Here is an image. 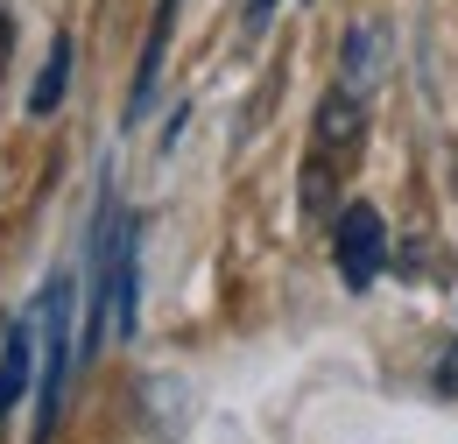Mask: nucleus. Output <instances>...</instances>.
<instances>
[{
  "instance_id": "f257e3e1",
  "label": "nucleus",
  "mask_w": 458,
  "mask_h": 444,
  "mask_svg": "<svg viewBox=\"0 0 458 444\" xmlns=\"http://www.w3.org/2000/svg\"><path fill=\"white\" fill-rule=\"evenodd\" d=\"M71 311H78V282L57 276L43 289V311H36V367H43V388H36V444L57 438L64 416V381H71Z\"/></svg>"
},
{
  "instance_id": "f03ea898",
  "label": "nucleus",
  "mask_w": 458,
  "mask_h": 444,
  "mask_svg": "<svg viewBox=\"0 0 458 444\" xmlns=\"http://www.w3.org/2000/svg\"><path fill=\"white\" fill-rule=\"evenodd\" d=\"M332 254H339L345 289H374V276L388 269V226H381V212H374V205H345Z\"/></svg>"
},
{
  "instance_id": "7ed1b4c3",
  "label": "nucleus",
  "mask_w": 458,
  "mask_h": 444,
  "mask_svg": "<svg viewBox=\"0 0 458 444\" xmlns=\"http://www.w3.org/2000/svg\"><path fill=\"white\" fill-rule=\"evenodd\" d=\"M360 127H367V99H352V92H332L325 107H318V163H352L360 156Z\"/></svg>"
},
{
  "instance_id": "20e7f679",
  "label": "nucleus",
  "mask_w": 458,
  "mask_h": 444,
  "mask_svg": "<svg viewBox=\"0 0 458 444\" xmlns=\"http://www.w3.org/2000/svg\"><path fill=\"white\" fill-rule=\"evenodd\" d=\"M29 374H36V318H14V325H7V346H0V423L21 409Z\"/></svg>"
},
{
  "instance_id": "39448f33",
  "label": "nucleus",
  "mask_w": 458,
  "mask_h": 444,
  "mask_svg": "<svg viewBox=\"0 0 458 444\" xmlns=\"http://www.w3.org/2000/svg\"><path fill=\"white\" fill-rule=\"evenodd\" d=\"M381 56H388V43H381V29H374V21H352V29H345L339 85L352 92V99H367V92L381 85Z\"/></svg>"
},
{
  "instance_id": "423d86ee",
  "label": "nucleus",
  "mask_w": 458,
  "mask_h": 444,
  "mask_svg": "<svg viewBox=\"0 0 458 444\" xmlns=\"http://www.w3.org/2000/svg\"><path fill=\"white\" fill-rule=\"evenodd\" d=\"M170 36H176V0H163V7H156V29H148V50H141V71H134V99H127V113H134V120L148 113L156 85H163V56H170Z\"/></svg>"
},
{
  "instance_id": "0eeeda50",
  "label": "nucleus",
  "mask_w": 458,
  "mask_h": 444,
  "mask_svg": "<svg viewBox=\"0 0 458 444\" xmlns=\"http://www.w3.org/2000/svg\"><path fill=\"white\" fill-rule=\"evenodd\" d=\"M64 85H71V36H57V43H50V64H43L36 92H29V113H57V107H64Z\"/></svg>"
},
{
  "instance_id": "6e6552de",
  "label": "nucleus",
  "mask_w": 458,
  "mask_h": 444,
  "mask_svg": "<svg viewBox=\"0 0 458 444\" xmlns=\"http://www.w3.org/2000/svg\"><path fill=\"white\" fill-rule=\"evenodd\" d=\"M268 14H276V0H254V29H261V21H268Z\"/></svg>"
}]
</instances>
